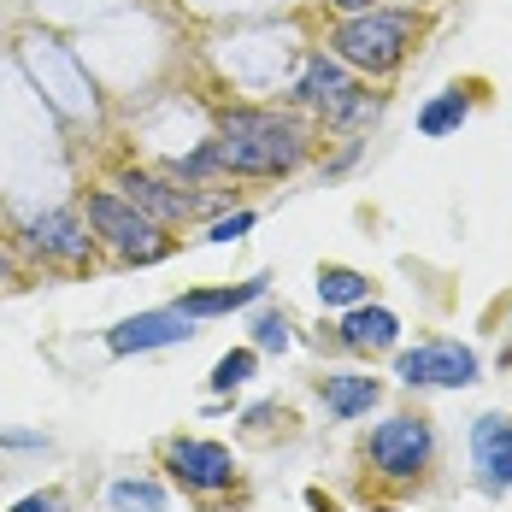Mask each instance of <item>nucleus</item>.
<instances>
[{"label":"nucleus","mask_w":512,"mask_h":512,"mask_svg":"<svg viewBox=\"0 0 512 512\" xmlns=\"http://www.w3.org/2000/svg\"><path fill=\"white\" fill-rule=\"evenodd\" d=\"M224 142H218V165L230 171H248V177H277V171H295L307 154V136L277 118V112H224Z\"/></svg>","instance_id":"1"},{"label":"nucleus","mask_w":512,"mask_h":512,"mask_svg":"<svg viewBox=\"0 0 512 512\" xmlns=\"http://www.w3.org/2000/svg\"><path fill=\"white\" fill-rule=\"evenodd\" d=\"M412 42V18L407 12H359L336 30V53L359 65V71H389L401 65V53Z\"/></svg>","instance_id":"2"},{"label":"nucleus","mask_w":512,"mask_h":512,"mask_svg":"<svg viewBox=\"0 0 512 512\" xmlns=\"http://www.w3.org/2000/svg\"><path fill=\"white\" fill-rule=\"evenodd\" d=\"M89 218H95V230H101V236H106V242H112L124 259H159V254H165V242H159V224L148 218V212L124 206L118 195H95V201H89Z\"/></svg>","instance_id":"3"},{"label":"nucleus","mask_w":512,"mask_h":512,"mask_svg":"<svg viewBox=\"0 0 512 512\" xmlns=\"http://www.w3.org/2000/svg\"><path fill=\"white\" fill-rule=\"evenodd\" d=\"M401 383H424V389H465V383H477V354L460 348V342H424V348H412L401 354Z\"/></svg>","instance_id":"4"},{"label":"nucleus","mask_w":512,"mask_h":512,"mask_svg":"<svg viewBox=\"0 0 512 512\" xmlns=\"http://www.w3.org/2000/svg\"><path fill=\"white\" fill-rule=\"evenodd\" d=\"M307 106H318V112H330L336 124H354L359 112H365V95H359L354 83H348V71L336 65V59H312L307 71H301V89H295Z\"/></svg>","instance_id":"5"},{"label":"nucleus","mask_w":512,"mask_h":512,"mask_svg":"<svg viewBox=\"0 0 512 512\" xmlns=\"http://www.w3.org/2000/svg\"><path fill=\"white\" fill-rule=\"evenodd\" d=\"M189 336H195V318L183 307H171V312L124 318L118 330H106V348L112 354H148V348H171V342H189Z\"/></svg>","instance_id":"6"},{"label":"nucleus","mask_w":512,"mask_h":512,"mask_svg":"<svg viewBox=\"0 0 512 512\" xmlns=\"http://www.w3.org/2000/svg\"><path fill=\"white\" fill-rule=\"evenodd\" d=\"M371 460H377V471H389V477H412L418 465L430 460V430H424L418 418H389V424H377V430H371Z\"/></svg>","instance_id":"7"},{"label":"nucleus","mask_w":512,"mask_h":512,"mask_svg":"<svg viewBox=\"0 0 512 512\" xmlns=\"http://www.w3.org/2000/svg\"><path fill=\"white\" fill-rule=\"evenodd\" d=\"M171 471L183 477V483H195V489H224L230 477H236V460H230V448H218V442H171Z\"/></svg>","instance_id":"8"},{"label":"nucleus","mask_w":512,"mask_h":512,"mask_svg":"<svg viewBox=\"0 0 512 512\" xmlns=\"http://www.w3.org/2000/svg\"><path fill=\"white\" fill-rule=\"evenodd\" d=\"M471 454H477V471H483L495 489H507L512 483V424L507 418H477Z\"/></svg>","instance_id":"9"},{"label":"nucleus","mask_w":512,"mask_h":512,"mask_svg":"<svg viewBox=\"0 0 512 512\" xmlns=\"http://www.w3.org/2000/svg\"><path fill=\"white\" fill-rule=\"evenodd\" d=\"M30 242H36L42 254H59V259L89 254V236H83V224H77L71 212H42V218H30Z\"/></svg>","instance_id":"10"},{"label":"nucleus","mask_w":512,"mask_h":512,"mask_svg":"<svg viewBox=\"0 0 512 512\" xmlns=\"http://www.w3.org/2000/svg\"><path fill=\"white\" fill-rule=\"evenodd\" d=\"M395 336H401V318L383 307H354L342 318V342L359 348V354H371V348H395Z\"/></svg>","instance_id":"11"},{"label":"nucleus","mask_w":512,"mask_h":512,"mask_svg":"<svg viewBox=\"0 0 512 512\" xmlns=\"http://www.w3.org/2000/svg\"><path fill=\"white\" fill-rule=\"evenodd\" d=\"M118 189H124V201L130 206H142L154 224H171V218H183L189 212V195H171L165 183H154V177H142V171H130V177H118Z\"/></svg>","instance_id":"12"},{"label":"nucleus","mask_w":512,"mask_h":512,"mask_svg":"<svg viewBox=\"0 0 512 512\" xmlns=\"http://www.w3.org/2000/svg\"><path fill=\"white\" fill-rule=\"evenodd\" d=\"M377 383L371 377H324V407L336 412V418H359V412L377 407Z\"/></svg>","instance_id":"13"},{"label":"nucleus","mask_w":512,"mask_h":512,"mask_svg":"<svg viewBox=\"0 0 512 512\" xmlns=\"http://www.w3.org/2000/svg\"><path fill=\"white\" fill-rule=\"evenodd\" d=\"M465 112H471V101H465V89H448V95H436V101L418 112V130L424 136H448V130H460Z\"/></svg>","instance_id":"14"},{"label":"nucleus","mask_w":512,"mask_h":512,"mask_svg":"<svg viewBox=\"0 0 512 512\" xmlns=\"http://www.w3.org/2000/svg\"><path fill=\"white\" fill-rule=\"evenodd\" d=\"M265 295V283H242V289H212V295H189L183 312L189 318H212V312H236V307H254Z\"/></svg>","instance_id":"15"},{"label":"nucleus","mask_w":512,"mask_h":512,"mask_svg":"<svg viewBox=\"0 0 512 512\" xmlns=\"http://www.w3.org/2000/svg\"><path fill=\"white\" fill-rule=\"evenodd\" d=\"M318 295H324L330 307H354V301H365V277H359V271H342V265H330V271L318 277Z\"/></svg>","instance_id":"16"},{"label":"nucleus","mask_w":512,"mask_h":512,"mask_svg":"<svg viewBox=\"0 0 512 512\" xmlns=\"http://www.w3.org/2000/svg\"><path fill=\"white\" fill-rule=\"evenodd\" d=\"M112 512H165V495H159V483H118Z\"/></svg>","instance_id":"17"},{"label":"nucleus","mask_w":512,"mask_h":512,"mask_svg":"<svg viewBox=\"0 0 512 512\" xmlns=\"http://www.w3.org/2000/svg\"><path fill=\"white\" fill-rule=\"evenodd\" d=\"M248 371H254V354H248V348H236V354H224L218 365H212V389H218V395H230L236 383H248Z\"/></svg>","instance_id":"18"},{"label":"nucleus","mask_w":512,"mask_h":512,"mask_svg":"<svg viewBox=\"0 0 512 512\" xmlns=\"http://www.w3.org/2000/svg\"><path fill=\"white\" fill-rule=\"evenodd\" d=\"M254 348L283 354V348H289V324H283V318H259V324H254Z\"/></svg>","instance_id":"19"},{"label":"nucleus","mask_w":512,"mask_h":512,"mask_svg":"<svg viewBox=\"0 0 512 512\" xmlns=\"http://www.w3.org/2000/svg\"><path fill=\"white\" fill-rule=\"evenodd\" d=\"M242 230H254V212H236V218H218V224H212V236H206V242H236V236H242Z\"/></svg>","instance_id":"20"},{"label":"nucleus","mask_w":512,"mask_h":512,"mask_svg":"<svg viewBox=\"0 0 512 512\" xmlns=\"http://www.w3.org/2000/svg\"><path fill=\"white\" fill-rule=\"evenodd\" d=\"M12 512H59V501L53 495H30V501H18Z\"/></svg>","instance_id":"21"},{"label":"nucleus","mask_w":512,"mask_h":512,"mask_svg":"<svg viewBox=\"0 0 512 512\" xmlns=\"http://www.w3.org/2000/svg\"><path fill=\"white\" fill-rule=\"evenodd\" d=\"M336 6H342L348 18H359V12H371V0H336Z\"/></svg>","instance_id":"22"},{"label":"nucleus","mask_w":512,"mask_h":512,"mask_svg":"<svg viewBox=\"0 0 512 512\" xmlns=\"http://www.w3.org/2000/svg\"><path fill=\"white\" fill-rule=\"evenodd\" d=\"M312 501H318V495H312ZM318 512H336V507H324V501H318Z\"/></svg>","instance_id":"23"},{"label":"nucleus","mask_w":512,"mask_h":512,"mask_svg":"<svg viewBox=\"0 0 512 512\" xmlns=\"http://www.w3.org/2000/svg\"><path fill=\"white\" fill-rule=\"evenodd\" d=\"M0 277H6V259H0Z\"/></svg>","instance_id":"24"}]
</instances>
